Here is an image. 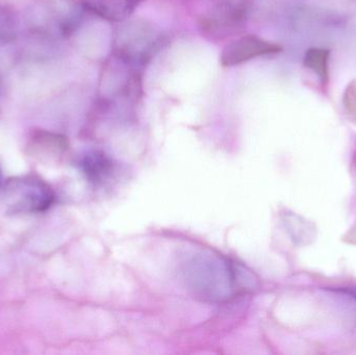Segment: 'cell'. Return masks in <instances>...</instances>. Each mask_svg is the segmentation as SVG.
Listing matches in <instances>:
<instances>
[{
  "instance_id": "obj_4",
  "label": "cell",
  "mask_w": 356,
  "mask_h": 355,
  "mask_svg": "<svg viewBox=\"0 0 356 355\" xmlns=\"http://www.w3.org/2000/svg\"><path fill=\"white\" fill-rule=\"evenodd\" d=\"M280 50L282 47L273 42L267 41L257 35H245L224 48L220 62L222 66L232 67L259 56L276 53Z\"/></svg>"
},
{
  "instance_id": "obj_2",
  "label": "cell",
  "mask_w": 356,
  "mask_h": 355,
  "mask_svg": "<svg viewBox=\"0 0 356 355\" xmlns=\"http://www.w3.org/2000/svg\"><path fill=\"white\" fill-rule=\"evenodd\" d=\"M54 190L33 175L15 177L2 188V201L6 212L14 215L45 212L54 204Z\"/></svg>"
},
{
  "instance_id": "obj_8",
  "label": "cell",
  "mask_w": 356,
  "mask_h": 355,
  "mask_svg": "<svg viewBox=\"0 0 356 355\" xmlns=\"http://www.w3.org/2000/svg\"><path fill=\"white\" fill-rule=\"evenodd\" d=\"M18 23L12 10L0 3V44L12 42L16 38Z\"/></svg>"
},
{
  "instance_id": "obj_1",
  "label": "cell",
  "mask_w": 356,
  "mask_h": 355,
  "mask_svg": "<svg viewBox=\"0 0 356 355\" xmlns=\"http://www.w3.org/2000/svg\"><path fill=\"white\" fill-rule=\"evenodd\" d=\"M85 8L75 0H38L29 6L25 20L33 33L60 39L79 28Z\"/></svg>"
},
{
  "instance_id": "obj_10",
  "label": "cell",
  "mask_w": 356,
  "mask_h": 355,
  "mask_svg": "<svg viewBox=\"0 0 356 355\" xmlns=\"http://www.w3.org/2000/svg\"><path fill=\"white\" fill-rule=\"evenodd\" d=\"M344 106L347 115L356 122V81L347 85L344 94Z\"/></svg>"
},
{
  "instance_id": "obj_7",
  "label": "cell",
  "mask_w": 356,
  "mask_h": 355,
  "mask_svg": "<svg viewBox=\"0 0 356 355\" xmlns=\"http://www.w3.org/2000/svg\"><path fill=\"white\" fill-rule=\"evenodd\" d=\"M330 50L324 48H311L305 56V67L313 71L322 83H326L330 77Z\"/></svg>"
},
{
  "instance_id": "obj_3",
  "label": "cell",
  "mask_w": 356,
  "mask_h": 355,
  "mask_svg": "<svg viewBox=\"0 0 356 355\" xmlns=\"http://www.w3.org/2000/svg\"><path fill=\"white\" fill-rule=\"evenodd\" d=\"M161 33L143 21L127 23L115 38L114 56L131 66H143L158 51Z\"/></svg>"
},
{
  "instance_id": "obj_11",
  "label": "cell",
  "mask_w": 356,
  "mask_h": 355,
  "mask_svg": "<svg viewBox=\"0 0 356 355\" xmlns=\"http://www.w3.org/2000/svg\"><path fill=\"white\" fill-rule=\"evenodd\" d=\"M348 294H350V295L353 296V298H355L356 300V288L355 289L349 290Z\"/></svg>"
},
{
  "instance_id": "obj_9",
  "label": "cell",
  "mask_w": 356,
  "mask_h": 355,
  "mask_svg": "<svg viewBox=\"0 0 356 355\" xmlns=\"http://www.w3.org/2000/svg\"><path fill=\"white\" fill-rule=\"evenodd\" d=\"M108 164L106 158L104 156H98V154H92L86 158L85 168L86 172L97 179L98 177L104 176V173L108 170Z\"/></svg>"
},
{
  "instance_id": "obj_5",
  "label": "cell",
  "mask_w": 356,
  "mask_h": 355,
  "mask_svg": "<svg viewBox=\"0 0 356 355\" xmlns=\"http://www.w3.org/2000/svg\"><path fill=\"white\" fill-rule=\"evenodd\" d=\"M246 6L234 1H225L211 8L203 26L215 35H226L236 31L246 19Z\"/></svg>"
},
{
  "instance_id": "obj_6",
  "label": "cell",
  "mask_w": 356,
  "mask_h": 355,
  "mask_svg": "<svg viewBox=\"0 0 356 355\" xmlns=\"http://www.w3.org/2000/svg\"><path fill=\"white\" fill-rule=\"evenodd\" d=\"M145 0H86V8L111 21H124Z\"/></svg>"
}]
</instances>
